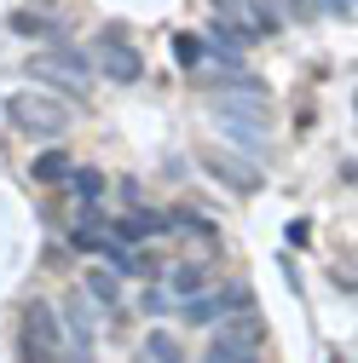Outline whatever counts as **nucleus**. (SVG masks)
Segmentation results:
<instances>
[{
	"label": "nucleus",
	"mask_w": 358,
	"mask_h": 363,
	"mask_svg": "<svg viewBox=\"0 0 358 363\" xmlns=\"http://www.w3.org/2000/svg\"><path fill=\"white\" fill-rule=\"evenodd\" d=\"M6 116L12 127H23L29 139H58L70 127V104L64 99H47V93H12L6 99Z\"/></svg>",
	"instance_id": "obj_1"
},
{
	"label": "nucleus",
	"mask_w": 358,
	"mask_h": 363,
	"mask_svg": "<svg viewBox=\"0 0 358 363\" xmlns=\"http://www.w3.org/2000/svg\"><path fill=\"white\" fill-rule=\"evenodd\" d=\"M18 357H29V363H53V357H64V329H58V311H53L47 300H29V306H23Z\"/></svg>",
	"instance_id": "obj_2"
},
{
	"label": "nucleus",
	"mask_w": 358,
	"mask_h": 363,
	"mask_svg": "<svg viewBox=\"0 0 358 363\" xmlns=\"http://www.w3.org/2000/svg\"><path fill=\"white\" fill-rule=\"evenodd\" d=\"M237 317V323H219V317H214V340H208V357L214 363H249L254 352H260V317L243 306V311H232Z\"/></svg>",
	"instance_id": "obj_3"
},
{
	"label": "nucleus",
	"mask_w": 358,
	"mask_h": 363,
	"mask_svg": "<svg viewBox=\"0 0 358 363\" xmlns=\"http://www.w3.org/2000/svg\"><path fill=\"white\" fill-rule=\"evenodd\" d=\"M29 75H35V81H58V86H70L75 99L93 86V64H87L75 47H53V52H40V58L29 64Z\"/></svg>",
	"instance_id": "obj_4"
},
{
	"label": "nucleus",
	"mask_w": 358,
	"mask_h": 363,
	"mask_svg": "<svg viewBox=\"0 0 358 363\" xmlns=\"http://www.w3.org/2000/svg\"><path fill=\"white\" fill-rule=\"evenodd\" d=\"M93 69H99L104 81H116V86H133V81L145 75L139 52H133V40H127L121 29H104V40H99V58H93Z\"/></svg>",
	"instance_id": "obj_5"
},
{
	"label": "nucleus",
	"mask_w": 358,
	"mask_h": 363,
	"mask_svg": "<svg viewBox=\"0 0 358 363\" xmlns=\"http://www.w3.org/2000/svg\"><path fill=\"white\" fill-rule=\"evenodd\" d=\"M243 306H254V294L243 289V283H232V289H219V294H185V317L191 323H214V317H232V311H243Z\"/></svg>",
	"instance_id": "obj_6"
},
{
	"label": "nucleus",
	"mask_w": 358,
	"mask_h": 363,
	"mask_svg": "<svg viewBox=\"0 0 358 363\" xmlns=\"http://www.w3.org/2000/svg\"><path fill=\"white\" fill-rule=\"evenodd\" d=\"M64 352L70 357H93V311H87V300H70L64 306Z\"/></svg>",
	"instance_id": "obj_7"
},
{
	"label": "nucleus",
	"mask_w": 358,
	"mask_h": 363,
	"mask_svg": "<svg viewBox=\"0 0 358 363\" xmlns=\"http://www.w3.org/2000/svg\"><path fill=\"white\" fill-rule=\"evenodd\" d=\"M87 300H93V306H104V311H116V300H121V277H116L110 265L87 271Z\"/></svg>",
	"instance_id": "obj_8"
},
{
	"label": "nucleus",
	"mask_w": 358,
	"mask_h": 363,
	"mask_svg": "<svg viewBox=\"0 0 358 363\" xmlns=\"http://www.w3.org/2000/svg\"><path fill=\"white\" fill-rule=\"evenodd\" d=\"M70 167H75V162H70L64 150H47V156H35V162H29V179H35V185H64Z\"/></svg>",
	"instance_id": "obj_9"
},
{
	"label": "nucleus",
	"mask_w": 358,
	"mask_h": 363,
	"mask_svg": "<svg viewBox=\"0 0 358 363\" xmlns=\"http://www.w3.org/2000/svg\"><path fill=\"white\" fill-rule=\"evenodd\" d=\"M208 173H219L237 191H260V167H237V156H208Z\"/></svg>",
	"instance_id": "obj_10"
},
{
	"label": "nucleus",
	"mask_w": 358,
	"mask_h": 363,
	"mask_svg": "<svg viewBox=\"0 0 358 363\" xmlns=\"http://www.w3.org/2000/svg\"><path fill=\"white\" fill-rule=\"evenodd\" d=\"M110 231H116L121 242H139V237H151V231H162V219H156V213H139V208H133V213H121V219L110 225Z\"/></svg>",
	"instance_id": "obj_11"
},
{
	"label": "nucleus",
	"mask_w": 358,
	"mask_h": 363,
	"mask_svg": "<svg viewBox=\"0 0 358 363\" xmlns=\"http://www.w3.org/2000/svg\"><path fill=\"white\" fill-rule=\"evenodd\" d=\"M64 185L75 191V202H99V196H104V173H99V167H70Z\"/></svg>",
	"instance_id": "obj_12"
},
{
	"label": "nucleus",
	"mask_w": 358,
	"mask_h": 363,
	"mask_svg": "<svg viewBox=\"0 0 358 363\" xmlns=\"http://www.w3.org/2000/svg\"><path fill=\"white\" fill-rule=\"evenodd\" d=\"M162 225H173V231H191V237H202V242H219V231H214V219H202V213H191V208H173Z\"/></svg>",
	"instance_id": "obj_13"
},
{
	"label": "nucleus",
	"mask_w": 358,
	"mask_h": 363,
	"mask_svg": "<svg viewBox=\"0 0 358 363\" xmlns=\"http://www.w3.org/2000/svg\"><path fill=\"white\" fill-rule=\"evenodd\" d=\"M173 58L185 64V69H197V64L208 58V47H202V35H173Z\"/></svg>",
	"instance_id": "obj_14"
},
{
	"label": "nucleus",
	"mask_w": 358,
	"mask_h": 363,
	"mask_svg": "<svg viewBox=\"0 0 358 363\" xmlns=\"http://www.w3.org/2000/svg\"><path fill=\"white\" fill-rule=\"evenodd\" d=\"M139 352H145L151 363H179V340H173V335H162V329H156V335H151Z\"/></svg>",
	"instance_id": "obj_15"
},
{
	"label": "nucleus",
	"mask_w": 358,
	"mask_h": 363,
	"mask_svg": "<svg viewBox=\"0 0 358 363\" xmlns=\"http://www.w3.org/2000/svg\"><path fill=\"white\" fill-rule=\"evenodd\" d=\"M12 29L29 35V40H40V35H53V18H40V12H12Z\"/></svg>",
	"instance_id": "obj_16"
},
{
	"label": "nucleus",
	"mask_w": 358,
	"mask_h": 363,
	"mask_svg": "<svg viewBox=\"0 0 358 363\" xmlns=\"http://www.w3.org/2000/svg\"><path fill=\"white\" fill-rule=\"evenodd\" d=\"M168 289L197 294V289H202V265H179V271H168Z\"/></svg>",
	"instance_id": "obj_17"
},
{
	"label": "nucleus",
	"mask_w": 358,
	"mask_h": 363,
	"mask_svg": "<svg viewBox=\"0 0 358 363\" xmlns=\"http://www.w3.org/2000/svg\"><path fill=\"white\" fill-rule=\"evenodd\" d=\"M139 306H145L151 317H162V311L173 306V289H168V283H162V289H145V300H139Z\"/></svg>",
	"instance_id": "obj_18"
},
{
	"label": "nucleus",
	"mask_w": 358,
	"mask_h": 363,
	"mask_svg": "<svg viewBox=\"0 0 358 363\" xmlns=\"http://www.w3.org/2000/svg\"><path fill=\"white\" fill-rule=\"evenodd\" d=\"M289 242H295V248L312 242V225H306V219H289Z\"/></svg>",
	"instance_id": "obj_19"
},
{
	"label": "nucleus",
	"mask_w": 358,
	"mask_h": 363,
	"mask_svg": "<svg viewBox=\"0 0 358 363\" xmlns=\"http://www.w3.org/2000/svg\"><path fill=\"white\" fill-rule=\"evenodd\" d=\"M318 6H324L330 18H347V23H352V0H318Z\"/></svg>",
	"instance_id": "obj_20"
}]
</instances>
